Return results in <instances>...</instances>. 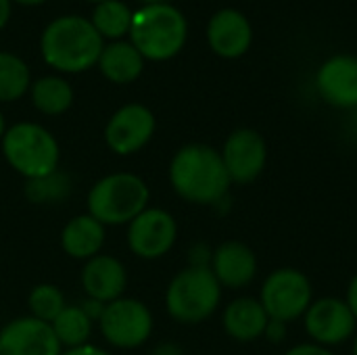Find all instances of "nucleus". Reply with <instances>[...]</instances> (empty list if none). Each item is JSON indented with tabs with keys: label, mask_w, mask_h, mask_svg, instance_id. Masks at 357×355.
<instances>
[{
	"label": "nucleus",
	"mask_w": 357,
	"mask_h": 355,
	"mask_svg": "<svg viewBox=\"0 0 357 355\" xmlns=\"http://www.w3.org/2000/svg\"><path fill=\"white\" fill-rule=\"evenodd\" d=\"M169 184L192 205H220L232 186L220 151L201 142L186 144L172 157Z\"/></svg>",
	"instance_id": "1"
},
{
	"label": "nucleus",
	"mask_w": 357,
	"mask_h": 355,
	"mask_svg": "<svg viewBox=\"0 0 357 355\" xmlns=\"http://www.w3.org/2000/svg\"><path fill=\"white\" fill-rule=\"evenodd\" d=\"M102 36L92 21L67 15L46 25L40 50L44 61L61 73H79L98 63L102 52Z\"/></svg>",
	"instance_id": "2"
},
{
	"label": "nucleus",
	"mask_w": 357,
	"mask_h": 355,
	"mask_svg": "<svg viewBox=\"0 0 357 355\" xmlns=\"http://www.w3.org/2000/svg\"><path fill=\"white\" fill-rule=\"evenodd\" d=\"M184 15L167 4H146L132 15L130 36L136 50L151 61H167L176 56L186 42Z\"/></svg>",
	"instance_id": "3"
},
{
	"label": "nucleus",
	"mask_w": 357,
	"mask_h": 355,
	"mask_svg": "<svg viewBox=\"0 0 357 355\" xmlns=\"http://www.w3.org/2000/svg\"><path fill=\"white\" fill-rule=\"evenodd\" d=\"M0 146L6 163L25 180H38L59 169V142L40 123L19 121L10 126L4 132Z\"/></svg>",
	"instance_id": "4"
},
{
	"label": "nucleus",
	"mask_w": 357,
	"mask_h": 355,
	"mask_svg": "<svg viewBox=\"0 0 357 355\" xmlns=\"http://www.w3.org/2000/svg\"><path fill=\"white\" fill-rule=\"evenodd\" d=\"M151 190L146 182L130 172H117L100 178L88 192V213L102 226L130 224L149 207Z\"/></svg>",
	"instance_id": "5"
},
{
	"label": "nucleus",
	"mask_w": 357,
	"mask_h": 355,
	"mask_svg": "<svg viewBox=\"0 0 357 355\" xmlns=\"http://www.w3.org/2000/svg\"><path fill=\"white\" fill-rule=\"evenodd\" d=\"M222 301V285L213 276L211 268L188 266L180 270L167 291V314L180 324H201L215 314Z\"/></svg>",
	"instance_id": "6"
},
{
	"label": "nucleus",
	"mask_w": 357,
	"mask_h": 355,
	"mask_svg": "<svg viewBox=\"0 0 357 355\" xmlns=\"http://www.w3.org/2000/svg\"><path fill=\"white\" fill-rule=\"evenodd\" d=\"M314 301L312 280L297 268L274 270L261 285L259 303L272 320L295 322L305 316Z\"/></svg>",
	"instance_id": "7"
},
{
	"label": "nucleus",
	"mask_w": 357,
	"mask_h": 355,
	"mask_svg": "<svg viewBox=\"0 0 357 355\" xmlns=\"http://www.w3.org/2000/svg\"><path fill=\"white\" fill-rule=\"evenodd\" d=\"M98 326L109 345L117 349H136L149 341L155 322L146 303L119 297L105 305Z\"/></svg>",
	"instance_id": "8"
},
{
	"label": "nucleus",
	"mask_w": 357,
	"mask_h": 355,
	"mask_svg": "<svg viewBox=\"0 0 357 355\" xmlns=\"http://www.w3.org/2000/svg\"><path fill=\"white\" fill-rule=\"evenodd\" d=\"M178 239L174 216L159 207H146L128 224V249L140 259H159L172 251Z\"/></svg>",
	"instance_id": "9"
},
{
	"label": "nucleus",
	"mask_w": 357,
	"mask_h": 355,
	"mask_svg": "<svg viewBox=\"0 0 357 355\" xmlns=\"http://www.w3.org/2000/svg\"><path fill=\"white\" fill-rule=\"evenodd\" d=\"M303 324L312 343L328 349L347 343L357 333L356 316L345 299L339 297H322L312 301L303 316Z\"/></svg>",
	"instance_id": "10"
},
{
	"label": "nucleus",
	"mask_w": 357,
	"mask_h": 355,
	"mask_svg": "<svg viewBox=\"0 0 357 355\" xmlns=\"http://www.w3.org/2000/svg\"><path fill=\"white\" fill-rule=\"evenodd\" d=\"M220 155L232 184H251L266 169L268 144L257 130L238 128L226 138Z\"/></svg>",
	"instance_id": "11"
},
{
	"label": "nucleus",
	"mask_w": 357,
	"mask_h": 355,
	"mask_svg": "<svg viewBox=\"0 0 357 355\" xmlns=\"http://www.w3.org/2000/svg\"><path fill=\"white\" fill-rule=\"evenodd\" d=\"M155 134V115L149 107L140 103H128L119 107L105 128L107 146L121 155H134L144 149Z\"/></svg>",
	"instance_id": "12"
},
{
	"label": "nucleus",
	"mask_w": 357,
	"mask_h": 355,
	"mask_svg": "<svg viewBox=\"0 0 357 355\" xmlns=\"http://www.w3.org/2000/svg\"><path fill=\"white\" fill-rule=\"evenodd\" d=\"M63 347L48 322L15 318L0 331V355H61Z\"/></svg>",
	"instance_id": "13"
},
{
	"label": "nucleus",
	"mask_w": 357,
	"mask_h": 355,
	"mask_svg": "<svg viewBox=\"0 0 357 355\" xmlns=\"http://www.w3.org/2000/svg\"><path fill=\"white\" fill-rule=\"evenodd\" d=\"M320 96L339 109L357 107V56H331L316 75Z\"/></svg>",
	"instance_id": "14"
},
{
	"label": "nucleus",
	"mask_w": 357,
	"mask_h": 355,
	"mask_svg": "<svg viewBox=\"0 0 357 355\" xmlns=\"http://www.w3.org/2000/svg\"><path fill=\"white\" fill-rule=\"evenodd\" d=\"M211 272L222 285V289H243L249 287L257 276V257L253 249L241 241L222 243L213 249L211 255Z\"/></svg>",
	"instance_id": "15"
},
{
	"label": "nucleus",
	"mask_w": 357,
	"mask_h": 355,
	"mask_svg": "<svg viewBox=\"0 0 357 355\" xmlns=\"http://www.w3.org/2000/svg\"><path fill=\"white\" fill-rule=\"evenodd\" d=\"M251 25L247 17L236 8L218 10L207 25V40L215 54L224 59H236L251 46Z\"/></svg>",
	"instance_id": "16"
},
{
	"label": "nucleus",
	"mask_w": 357,
	"mask_h": 355,
	"mask_svg": "<svg viewBox=\"0 0 357 355\" xmlns=\"http://www.w3.org/2000/svg\"><path fill=\"white\" fill-rule=\"evenodd\" d=\"M82 287L90 299L100 303H111L119 299L128 287L126 266L113 255H96L84 264L82 270Z\"/></svg>",
	"instance_id": "17"
},
{
	"label": "nucleus",
	"mask_w": 357,
	"mask_h": 355,
	"mask_svg": "<svg viewBox=\"0 0 357 355\" xmlns=\"http://www.w3.org/2000/svg\"><path fill=\"white\" fill-rule=\"evenodd\" d=\"M270 316L266 314L259 299L253 297H238L230 301L224 310L222 324L228 337L238 343H253L264 337Z\"/></svg>",
	"instance_id": "18"
},
{
	"label": "nucleus",
	"mask_w": 357,
	"mask_h": 355,
	"mask_svg": "<svg viewBox=\"0 0 357 355\" xmlns=\"http://www.w3.org/2000/svg\"><path fill=\"white\" fill-rule=\"evenodd\" d=\"M105 236H107L105 226L98 220H94L90 213H82L71 218L63 226L61 247L69 257L88 262L100 253L105 245Z\"/></svg>",
	"instance_id": "19"
},
{
	"label": "nucleus",
	"mask_w": 357,
	"mask_h": 355,
	"mask_svg": "<svg viewBox=\"0 0 357 355\" xmlns=\"http://www.w3.org/2000/svg\"><path fill=\"white\" fill-rule=\"evenodd\" d=\"M100 73L113 84H130L138 80L144 67V56L136 50L132 42L107 44L98 59Z\"/></svg>",
	"instance_id": "20"
},
{
	"label": "nucleus",
	"mask_w": 357,
	"mask_h": 355,
	"mask_svg": "<svg viewBox=\"0 0 357 355\" xmlns=\"http://www.w3.org/2000/svg\"><path fill=\"white\" fill-rule=\"evenodd\" d=\"M33 107L44 115H61L73 103V90L67 80L59 75H44L29 88Z\"/></svg>",
	"instance_id": "21"
},
{
	"label": "nucleus",
	"mask_w": 357,
	"mask_h": 355,
	"mask_svg": "<svg viewBox=\"0 0 357 355\" xmlns=\"http://www.w3.org/2000/svg\"><path fill=\"white\" fill-rule=\"evenodd\" d=\"M52 331L65 349H73L79 345H86L92 335V320L86 316V312L79 305H67L54 320Z\"/></svg>",
	"instance_id": "22"
},
{
	"label": "nucleus",
	"mask_w": 357,
	"mask_h": 355,
	"mask_svg": "<svg viewBox=\"0 0 357 355\" xmlns=\"http://www.w3.org/2000/svg\"><path fill=\"white\" fill-rule=\"evenodd\" d=\"M31 88V73L23 59L0 52V103H13Z\"/></svg>",
	"instance_id": "23"
},
{
	"label": "nucleus",
	"mask_w": 357,
	"mask_h": 355,
	"mask_svg": "<svg viewBox=\"0 0 357 355\" xmlns=\"http://www.w3.org/2000/svg\"><path fill=\"white\" fill-rule=\"evenodd\" d=\"M132 10L121 0H105L92 13V25L102 38H121L130 31L132 25Z\"/></svg>",
	"instance_id": "24"
},
{
	"label": "nucleus",
	"mask_w": 357,
	"mask_h": 355,
	"mask_svg": "<svg viewBox=\"0 0 357 355\" xmlns=\"http://www.w3.org/2000/svg\"><path fill=\"white\" fill-rule=\"evenodd\" d=\"M71 192V180L65 172L56 169L44 178L25 182V199L36 205H52L67 199Z\"/></svg>",
	"instance_id": "25"
},
{
	"label": "nucleus",
	"mask_w": 357,
	"mask_h": 355,
	"mask_svg": "<svg viewBox=\"0 0 357 355\" xmlns=\"http://www.w3.org/2000/svg\"><path fill=\"white\" fill-rule=\"evenodd\" d=\"M27 308L33 318L52 324V320L67 308V303H65V295L59 287L38 285L27 297Z\"/></svg>",
	"instance_id": "26"
},
{
	"label": "nucleus",
	"mask_w": 357,
	"mask_h": 355,
	"mask_svg": "<svg viewBox=\"0 0 357 355\" xmlns=\"http://www.w3.org/2000/svg\"><path fill=\"white\" fill-rule=\"evenodd\" d=\"M211 255L213 251L203 245V243H197L192 249H190V255H188V266H195V268H209L211 266Z\"/></svg>",
	"instance_id": "27"
},
{
	"label": "nucleus",
	"mask_w": 357,
	"mask_h": 355,
	"mask_svg": "<svg viewBox=\"0 0 357 355\" xmlns=\"http://www.w3.org/2000/svg\"><path fill=\"white\" fill-rule=\"evenodd\" d=\"M287 326H289L287 322H280V320H272V318H270L264 337H266L270 343H282V341L287 339Z\"/></svg>",
	"instance_id": "28"
},
{
	"label": "nucleus",
	"mask_w": 357,
	"mask_h": 355,
	"mask_svg": "<svg viewBox=\"0 0 357 355\" xmlns=\"http://www.w3.org/2000/svg\"><path fill=\"white\" fill-rule=\"evenodd\" d=\"M284 355H337L333 354L328 347H322V345H316V343H301V345H295L291 347Z\"/></svg>",
	"instance_id": "29"
},
{
	"label": "nucleus",
	"mask_w": 357,
	"mask_h": 355,
	"mask_svg": "<svg viewBox=\"0 0 357 355\" xmlns=\"http://www.w3.org/2000/svg\"><path fill=\"white\" fill-rule=\"evenodd\" d=\"M84 312H86V316L94 322V320H100V316H102V310H105V303H100V301H96V299H86L82 305H79Z\"/></svg>",
	"instance_id": "30"
},
{
	"label": "nucleus",
	"mask_w": 357,
	"mask_h": 355,
	"mask_svg": "<svg viewBox=\"0 0 357 355\" xmlns=\"http://www.w3.org/2000/svg\"><path fill=\"white\" fill-rule=\"evenodd\" d=\"M61 355H111V354H107L105 349H100V347H96V345L86 343V345H79V347H73V349H65Z\"/></svg>",
	"instance_id": "31"
},
{
	"label": "nucleus",
	"mask_w": 357,
	"mask_h": 355,
	"mask_svg": "<svg viewBox=\"0 0 357 355\" xmlns=\"http://www.w3.org/2000/svg\"><path fill=\"white\" fill-rule=\"evenodd\" d=\"M345 303L349 305L351 314L356 316L357 320V274L351 278L349 287H347V295H345Z\"/></svg>",
	"instance_id": "32"
},
{
	"label": "nucleus",
	"mask_w": 357,
	"mask_h": 355,
	"mask_svg": "<svg viewBox=\"0 0 357 355\" xmlns=\"http://www.w3.org/2000/svg\"><path fill=\"white\" fill-rule=\"evenodd\" d=\"M153 355H184L182 354V349L178 347V345H174V343H161Z\"/></svg>",
	"instance_id": "33"
},
{
	"label": "nucleus",
	"mask_w": 357,
	"mask_h": 355,
	"mask_svg": "<svg viewBox=\"0 0 357 355\" xmlns=\"http://www.w3.org/2000/svg\"><path fill=\"white\" fill-rule=\"evenodd\" d=\"M10 17V0H0V29L6 25Z\"/></svg>",
	"instance_id": "34"
},
{
	"label": "nucleus",
	"mask_w": 357,
	"mask_h": 355,
	"mask_svg": "<svg viewBox=\"0 0 357 355\" xmlns=\"http://www.w3.org/2000/svg\"><path fill=\"white\" fill-rule=\"evenodd\" d=\"M4 132H6V123H4V115H2V111H0V140H2V136H4Z\"/></svg>",
	"instance_id": "35"
},
{
	"label": "nucleus",
	"mask_w": 357,
	"mask_h": 355,
	"mask_svg": "<svg viewBox=\"0 0 357 355\" xmlns=\"http://www.w3.org/2000/svg\"><path fill=\"white\" fill-rule=\"evenodd\" d=\"M15 2H19V4H27V6H31V4H42V2H46V0H15Z\"/></svg>",
	"instance_id": "36"
},
{
	"label": "nucleus",
	"mask_w": 357,
	"mask_h": 355,
	"mask_svg": "<svg viewBox=\"0 0 357 355\" xmlns=\"http://www.w3.org/2000/svg\"><path fill=\"white\" fill-rule=\"evenodd\" d=\"M140 2H146V4H161V2H167V0H140Z\"/></svg>",
	"instance_id": "37"
},
{
	"label": "nucleus",
	"mask_w": 357,
	"mask_h": 355,
	"mask_svg": "<svg viewBox=\"0 0 357 355\" xmlns=\"http://www.w3.org/2000/svg\"><path fill=\"white\" fill-rule=\"evenodd\" d=\"M354 355H357V333L356 337H354Z\"/></svg>",
	"instance_id": "38"
},
{
	"label": "nucleus",
	"mask_w": 357,
	"mask_h": 355,
	"mask_svg": "<svg viewBox=\"0 0 357 355\" xmlns=\"http://www.w3.org/2000/svg\"><path fill=\"white\" fill-rule=\"evenodd\" d=\"M90 2H98V4H100V2H105V0H90Z\"/></svg>",
	"instance_id": "39"
}]
</instances>
